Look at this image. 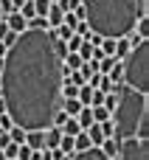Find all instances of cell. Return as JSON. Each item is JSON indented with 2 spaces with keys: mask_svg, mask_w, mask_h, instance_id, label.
Wrapping results in <instances>:
<instances>
[{
  "mask_svg": "<svg viewBox=\"0 0 149 160\" xmlns=\"http://www.w3.org/2000/svg\"><path fill=\"white\" fill-rule=\"evenodd\" d=\"M17 11H20V14L25 17V20H31V17L37 14V11H34V0H25V3H23V6L17 8Z\"/></svg>",
  "mask_w": 149,
  "mask_h": 160,
  "instance_id": "cell-23",
  "label": "cell"
},
{
  "mask_svg": "<svg viewBox=\"0 0 149 160\" xmlns=\"http://www.w3.org/2000/svg\"><path fill=\"white\" fill-rule=\"evenodd\" d=\"M68 160H110L99 146H90V149H85V152H73Z\"/></svg>",
  "mask_w": 149,
  "mask_h": 160,
  "instance_id": "cell-7",
  "label": "cell"
},
{
  "mask_svg": "<svg viewBox=\"0 0 149 160\" xmlns=\"http://www.w3.org/2000/svg\"><path fill=\"white\" fill-rule=\"evenodd\" d=\"M11 127H14V124H11V118H8V115L3 112V115H0V129H3V132H8Z\"/></svg>",
  "mask_w": 149,
  "mask_h": 160,
  "instance_id": "cell-31",
  "label": "cell"
},
{
  "mask_svg": "<svg viewBox=\"0 0 149 160\" xmlns=\"http://www.w3.org/2000/svg\"><path fill=\"white\" fill-rule=\"evenodd\" d=\"M82 8L90 31L110 39L132 34L138 20V0H82Z\"/></svg>",
  "mask_w": 149,
  "mask_h": 160,
  "instance_id": "cell-2",
  "label": "cell"
},
{
  "mask_svg": "<svg viewBox=\"0 0 149 160\" xmlns=\"http://www.w3.org/2000/svg\"><path fill=\"white\" fill-rule=\"evenodd\" d=\"M99 129H101V135H104V138H113V132H116V129H113V118L101 121V124H99Z\"/></svg>",
  "mask_w": 149,
  "mask_h": 160,
  "instance_id": "cell-27",
  "label": "cell"
},
{
  "mask_svg": "<svg viewBox=\"0 0 149 160\" xmlns=\"http://www.w3.org/2000/svg\"><path fill=\"white\" fill-rule=\"evenodd\" d=\"M90 112H93V121H96V124H101V121H107V118H110V110H107L104 104L90 107Z\"/></svg>",
  "mask_w": 149,
  "mask_h": 160,
  "instance_id": "cell-17",
  "label": "cell"
},
{
  "mask_svg": "<svg viewBox=\"0 0 149 160\" xmlns=\"http://www.w3.org/2000/svg\"><path fill=\"white\" fill-rule=\"evenodd\" d=\"M51 3H54V0H34V11L45 17V11H48V6H51Z\"/></svg>",
  "mask_w": 149,
  "mask_h": 160,
  "instance_id": "cell-28",
  "label": "cell"
},
{
  "mask_svg": "<svg viewBox=\"0 0 149 160\" xmlns=\"http://www.w3.org/2000/svg\"><path fill=\"white\" fill-rule=\"evenodd\" d=\"M107 79H110V82H113L116 87H121V84H124V68H121V62H118V59H116V65L110 68Z\"/></svg>",
  "mask_w": 149,
  "mask_h": 160,
  "instance_id": "cell-12",
  "label": "cell"
},
{
  "mask_svg": "<svg viewBox=\"0 0 149 160\" xmlns=\"http://www.w3.org/2000/svg\"><path fill=\"white\" fill-rule=\"evenodd\" d=\"M8 138H11V141H14V143H25V129H23V127H17V124H14V127H11V129H8Z\"/></svg>",
  "mask_w": 149,
  "mask_h": 160,
  "instance_id": "cell-21",
  "label": "cell"
},
{
  "mask_svg": "<svg viewBox=\"0 0 149 160\" xmlns=\"http://www.w3.org/2000/svg\"><path fill=\"white\" fill-rule=\"evenodd\" d=\"M59 149H62V155L70 158V155L76 152V146H73V135H62V138H59Z\"/></svg>",
  "mask_w": 149,
  "mask_h": 160,
  "instance_id": "cell-18",
  "label": "cell"
},
{
  "mask_svg": "<svg viewBox=\"0 0 149 160\" xmlns=\"http://www.w3.org/2000/svg\"><path fill=\"white\" fill-rule=\"evenodd\" d=\"M59 107H62V110H65L68 115H73V118H76V112H79V110H82L85 104H82L79 98H62V101H59Z\"/></svg>",
  "mask_w": 149,
  "mask_h": 160,
  "instance_id": "cell-13",
  "label": "cell"
},
{
  "mask_svg": "<svg viewBox=\"0 0 149 160\" xmlns=\"http://www.w3.org/2000/svg\"><path fill=\"white\" fill-rule=\"evenodd\" d=\"M113 65H116V59H113V56H107V53H104V56H101V59H99V73H104V76H107V73H110V68H113Z\"/></svg>",
  "mask_w": 149,
  "mask_h": 160,
  "instance_id": "cell-22",
  "label": "cell"
},
{
  "mask_svg": "<svg viewBox=\"0 0 149 160\" xmlns=\"http://www.w3.org/2000/svg\"><path fill=\"white\" fill-rule=\"evenodd\" d=\"M59 138H62V129L59 127H48L45 129V149H56L59 146Z\"/></svg>",
  "mask_w": 149,
  "mask_h": 160,
  "instance_id": "cell-10",
  "label": "cell"
},
{
  "mask_svg": "<svg viewBox=\"0 0 149 160\" xmlns=\"http://www.w3.org/2000/svg\"><path fill=\"white\" fill-rule=\"evenodd\" d=\"M25 146H31V149H45V132H25Z\"/></svg>",
  "mask_w": 149,
  "mask_h": 160,
  "instance_id": "cell-11",
  "label": "cell"
},
{
  "mask_svg": "<svg viewBox=\"0 0 149 160\" xmlns=\"http://www.w3.org/2000/svg\"><path fill=\"white\" fill-rule=\"evenodd\" d=\"M3 112H6V107H3V98H0V115H3Z\"/></svg>",
  "mask_w": 149,
  "mask_h": 160,
  "instance_id": "cell-33",
  "label": "cell"
},
{
  "mask_svg": "<svg viewBox=\"0 0 149 160\" xmlns=\"http://www.w3.org/2000/svg\"><path fill=\"white\" fill-rule=\"evenodd\" d=\"M11 3H14V8H20V6H23L25 0H11Z\"/></svg>",
  "mask_w": 149,
  "mask_h": 160,
  "instance_id": "cell-32",
  "label": "cell"
},
{
  "mask_svg": "<svg viewBox=\"0 0 149 160\" xmlns=\"http://www.w3.org/2000/svg\"><path fill=\"white\" fill-rule=\"evenodd\" d=\"M96 90H101V93H110V90H116V84H113V82H110V79L101 73V79H99V87H96Z\"/></svg>",
  "mask_w": 149,
  "mask_h": 160,
  "instance_id": "cell-26",
  "label": "cell"
},
{
  "mask_svg": "<svg viewBox=\"0 0 149 160\" xmlns=\"http://www.w3.org/2000/svg\"><path fill=\"white\" fill-rule=\"evenodd\" d=\"M28 28H31V31H45V28H48V20H45L42 14H34V17L28 20Z\"/></svg>",
  "mask_w": 149,
  "mask_h": 160,
  "instance_id": "cell-19",
  "label": "cell"
},
{
  "mask_svg": "<svg viewBox=\"0 0 149 160\" xmlns=\"http://www.w3.org/2000/svg\"><path fill=\"white\" fill-rule=\"evenodd\" d=\"M99 149H101V152H104L110 160H116V155H118V141H116V138H104Z\"/></svg>",
  "mask_w": 149,
  "mask_h": 160,
  "instance_id": "cell-14",
  "label": "cell"
},
{
  "mask_svg": "<svg viewBox=\"0 0 149 160\" xmlns=\"http://www.w3.org/2000/svg\"><path fill=\"white\" fill-rule=\"evenodd\" d=\"M76 121H79V127H82V129H87L90 124H96V121H93V112H90V107H82V110L76 112Z\"/></svg>",
  "mask_w": 149,
  "mask_h": 160,
  "instance_id": "cell-15",
  "label": "cell"
},
{
  "mask_svg": "<svg viewBox=\"0 0 149 160\" xmlns=\"http://www.w3.org/2000/svg\"><path fill=\"white\" fill-rule=\"evenodd\" d=\"M113 118V138L116 141H127V138H135L138 127L149 121V96L146 93H138L127 84L118 87V101H116V110L110 112Z\"/></svg>",
  "mask_w": 149,
  "mask_h": 160,
  "instance_id": "cell-3",
  "label": "cell"
},
{
  "mask_svg": "<svg viewBox=\"0 0 149 160\" xmlns=\"http://www.w3.org/2000/svg\"><path fill=\"white\" fill-rule=\"evenodd\" d=\"M99 48L107 53V56H113V51H116V39H110V37H104L101 42H99Z\"/></svg>",
  "mask_w": 149,
  "mask_h": 160,
  "instance_id": "cell-25",
  "label": "cell"
},
{
  "mask_svg": "<svg viewBox=\"0 0 149 160\" xmlns=\"http://www.w3.org/2000/svg\"><path fill=\"white\" fill-rule=\"evenodd\" d=\"M116 160H149V141H138V138L118 141Z\"/></svg>",
  "mask_w": 149,
  "mask_h": 160,
  "instance_id": "cell-5",
  "label": "cell"
},
{
  "mask_svg": "<svg viewBox=\"0 0 149 160\" xmlns=\"http://www.w3.org/2000/svg\"><path fill=\"white\" fill-rule=\"evenodd\" d=\"M11 11H14V3H11V0H0V20H3L6 14H11Z\"/></svg>",
  "mask_w": 149,
  "mask_h": 160,
  "instance_id": "cell-29",
  "label": "cell"
},
{
  "mask_svg": "<svg viewBox=\"0 0 149 160\" xmlns=\"http://www.w3.org/2000/svg\"><path fill=\"white\" fill-rule=\"evenodd\" d=\"M0 160H6V155H3V152H0Z\"/></svg>",
  "mask_w": 149,
  "mask_h": 160,
  "instance_id": "cell-34",
  "label": "cell"
},
{
  "mask_svg": "<svg viewBox=\"0 0 149 160\" xmlns=\"http://www.w3.org/2000/svg\"><path fill=\"white\" fill-rule=\"evenodd\" d=\"M62 17H65V11L59 8V3L54 0L51 6H48V11H45V20H48V28H56L59 22H62Z\"/></svg>",
  "mask_w": 149,
  "mask_h": 160,
  "instance_id": "cell-8",
  "label": "cell"
},
{
  "mask_svg": "<svg viewBox=\"0 0 149 160\" xmlns=\"http://www.w3.org/2000/svg\"><path fill=\"white\" fill-rule=\"evenodd\" d=\"M87 138H90V146H101V141H104V135H101V129H99V124H90L87 129Z\"/></svg>",
  "mask_w": 149,
  "mask_h": 160,
  "instance_id": "cell-16",
  "label": "cell"
},
{
  "mask_svg": "<svg viewBox=\"0 0 149 160\" xmlns=\"http://www.w3.org/2000/svg\"><path fill=\"white\" fill-rule=\"evenodd\" d=\"M104 101V93L101 90H93V96H90V107H96V104H101Z\"/></svg>",
  "mask_w": 149,
  "mask_h": 160,
  "instance_id": "cell-30",
  "label": "cell"
},
{
  "mask_svg": "<svg viewBox=\"0 0 149 160\" xmlns=\"http://www.w3.org/2000/svg\"><path fill=\"white\" fill-rule=\"evenodd\" d=\"M59 129H62V135H76V132H82V127H79V121H76V118H68Z\"/></svg>",
  "mask_w": 149,
  "mask_h": 160,
  "instance_id": "cell-20",
  "label": "cell"
},
{
  "mask_svg": "<svg viewBox=\"0 0 149 160\" xmlns=\"http://www.w3.org/2000/svg\"><path fill=\"white\" fill-rule=\"evenodd\" d=\"M51 28H25L8 45L0 68V98L11 124L25 132L54 127V112L62 101V56L54 48Z\"/></svg>",
  "mask_w": 149,
  "mask_h": 160,
  "instance_id": "cell-1",
  "label": "cell"
},
{
  "mask_svg": "<svg viewBox=\"0 0 149 160\" xmlns=\"http://www.w3.org/2000/svg\"><path fill=\"white\" fill-rule=\"evenodd\" d=\"M65 45H68V51H79V45H82V37H79V34L73 31V34H70V37L65 39Z\"/></svg>",
  "mask_w": 149,
  "mask_h": 160,
  "instance_id": "cell-24",
  "label": "cell"
},
{
  "mask_svg": "<svg viewBox=\"0 0 149 160\" xmlns=\"http://www.w3.org/2000/svg\"><path fill=\"white\" fill-rule=\"evenodd\" d=\"M3 20H6V25H8V28H11V31H17V34H23V31H25V28H28V20H25V17H23V14H20V11H17V8H14V11H11V14H6V17H3Z\"/></svg>",
  "mask_w": 149,
  "mask_h": 160,
  "instance_id": "cell-6",
  "label": "cell"
},
{
  "mask_svg": "<svg viewBox=\"0 0 149 160\" xmlns=\"http://www.w3.org/2000/svg\"><path fill=\"white\" fill-rule=\"evenodd\" d=\"M121 68H124V84L149 96V39L132 45V51L121 59Z\"/></svg>",
  "mask_w": 149,
  "mask_h": 160,
  "instance_id": "cell-4",
  "label": "cell"
},
{
  "mask_svg": "<svg viewBox=\"0 0 149 160\" xmlns=\"http://www.w3.org/2000/svg\"><path fill=\"white\" fill-rule=\"evenodd\" d=\"M130 51H132V42H130L127 37H121V39H116V51H113V59H118V62H121V59H124Z\"/></svg>",
  "mask_w": 149,
  "mask_h": 160,
  "instance_id": "cell-9",
  "label": "cell"
}]
</instances>
